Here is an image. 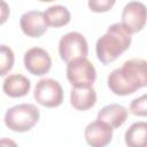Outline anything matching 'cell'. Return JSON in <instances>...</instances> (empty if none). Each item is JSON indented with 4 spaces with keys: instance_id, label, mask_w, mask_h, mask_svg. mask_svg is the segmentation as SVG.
Wrapping results in <instances>:
<instances>
[{
    "instance_id": "cell-1",
    "label": "cell",
    "mask_w": 147,
    "mask_h": 147,
    "mask_svg": "<svg viewBox=\"0 0 147 147\" xmlns=\"http://www.w3.org/2000/svg\"><path fill=\"white\" fill-rule=\"evenodd\" d=\"M147 70L146 61L142 59H131L122 67L114 69L108 76V87L116 95H129L146 86Z\"/></svg>"
},
{
    "instance_id": "cell-2",
    "label": "cell",
    "mask_w": 147,
    "mask_h": 147,
    "mask_svg": "<svg viewBox=\"0 0 147 147\" xmlns=\"http://www.w3.org/2000/svg\"><path fill=\"white\" fill-rule=\"evenodd\" d=\"M131 44V33L122 23L111 24L107 32L101 36L95 45V52L99 61L108 64L115 61Z\"/></svg>"
},
{
    "instance_id": "cell-3",
    "label": "cell",
    "mask_w": 147,
    "mask_h": 147,
    "mask_svg": "<svg viewBox=\"0 0 147 147\" xmlns=\"http://www.w3.org/2000/svg\"><path fill=\"white\" fill-rule=\"evenodd\" d=\"M40 111L31 103H20L10 107L3 117L6 126L14 132H26L39 121Z\"/></svg>"
},
{
    "instance_id": "cell-4",
    "label": "cell",
    "mask_w": 147,
    "mask_h": 147,
    "mask_svg": "<svg viewBox=\"0 0 147 147\" xmlns=\"http://www.w3.org/2000/svg\"><path fill=\"white\" fill-rule=\"evenodd\" d=\"M67 78L75 87H91L96 78V71L90 60L78 57L68 62Z\"/></svg>"
},
{
    "instance_id": "cell-5",
    "label": "cell",
    "mask_w": 147,
    "mask_h": 147,
    "mask_svg": "<svg viewBox=\"0 0 147 147\" xmlns=\"http://www.w3.org/2000/svg\"><path fill=\"white\" fill-rule=\"evenodd\" d=\"M87 53V41L85 37L77 31L68 32L59 41V54L67 63L78 57H86Z\"/></svg>"
},
{
    "instance_id": "cell-6",
    "label": "cell",
    "mask_w": 147,
    "mask_h": 147,
    "mask_svg": "<svg viewBox=\"0 0 147 147\" xmlns=\"http://www.w3.org/2000/svg\"><path fill=\"white\" fill-rule=\"evenodd\" d=\"M33 98L41 106L54 108L62 103L63 90L57 80L53 78H42L34 86Z\"/></svg>"
},
{
    "instance_id": "cell-7",
    "label": "cell",
    "mask_w": 147,
    "mask_h": 147,
    "mask_svg": "<svg viewBox=\"0 0 147 147\" xmlns=\"http://www.w3.org/2000/svg\"><path fill=\"white\" fill-rule=\"evenodd\" d=\"M146 23V7L140 1H131L122 11V24L132 34L142 30Z\"/></svg>"
},
{
    "instance_id": "cell-8",
    "label": "cell",
    "mask_w": 147,
    "mask_h": 147,
    "mask_svg": "<svg viewBox=\"0 0 147 147\" xmlns=\"http://www.w3.org/2000/svg\"><path fill=\"white\" fill-rule=\"evenodd\" d=\"M24 65L30 74L34 76H42L49 71L52 67V59L44 48L32 47L24 54Z\"/></svg>"
},
{
    "instance_id": "cell-9",
    "label": "cell",
    "mask_w": 147,
    "mask_h": 147,
    "mask_svg": "<svg viewBox=\"0 0 147 147\" xmlns=\"http://www.w3.org/2000/svg\"><path fill=\"white\" fill-rule=\"evenodd\" d=\"M20 26L25 36L31 38H39L46 32L48 24L42 11L29 10L21 16Z\"/></svg>"
},
{
    "instance_id": "cell-10",
    "label": "cell",
    "mask_w": 147,
    "mask_h": 147,
    "mask_svg": "<svg viewBox=\"0 0 147 147\" xmlns=\"http://www.w3.org/2000/svg\"><path fill=\"white\" fill-rule=\"evenodd\" d=\"M84 137L86 142L92 147H103L107 146L113 138V129L99 119L87 124L84 131Z\"/></svg>"
},
{
    "instance_id": "cell-11",
    "label": "cell",
    "mask_w": 147,
    "mask_h": 147,
    "mask_svg": "<svg viewBox=\"0 0 147 147\" xmlns=\"http://www.w3.org/2000/svg\"><path fill=\"white\" fill-rule=\"evenodd\" d=\"M127 118V110L118 103H110L102 107L96 116V119L105 122L111 129H117L125 123Z\"/></svg>"
},
{
    "instance_id": "cell-12",
    "label": "cell",
    "mask_w": 147,
    "mask_h": 147,
    "mask_svg": "<svg viewBox=\"0 0 147 147\" xmlns=\"http://www.w3.org/2000/svg\"><path fill=\"white\" fill-rule=\"evenodd\" d=\"M31 88L30 80L21 75V74H13L5 78L2 84L3 92L10 98H21L28 94Z\"/></svg>"
},
{
    "instance_id": "cell-13",
    "label": "cell",
    "mask_w": 147,
    "mask_h": 147,
    "mask_svg": "<svg viewBox=\"0 0 147 147\" xmlns=\"http://www.w3.org/2000/svg\"><path fill=\"white\" fill-rule=\"evenodd\" d=\"M96 102L95 90L91 87H72L70 91V103L77 110H87Z\"/></svg>"
},
{
    "instance_id": "cell-14",
    "label": "cell",
    "mask_w": 147,
    "mask_h": 147,
    "mask_svg": "<svg viewBox=\"0 0 147 147\" xmlns=\"http://www.w3.org/2000/svg\"><path fill=\"white\" fill-rule=\"evenodd\" d=\"M44 14H45L47 24L54 28H61V26L67 25L71 18V15L68 8L62 5L51 6L49 8L46 9Z\"/></svg>"
},
{
    "instance_id": "cell-15",
    "label": "cell",
    "mask_w": 147,
    "mask_h": 147,
    "mask_svg": "<svg viewBox=\"0 0 147 147\" xmlns=\"http://www.w3.org/2000/svg\"><path fill=\"white\" fill-rule=\"evenodd\" d=\"M147 123L137 122L133 123L125 132V144L130 147H142L146 140Z\"/></svg>"
},
{
    "instance_id": "cell-16",
    "label": "cell",
    "mask_w": 147,
    "mask_h": 147,
    "mask_svg": "<svg viewBox=\"0 0 147 147\" xmlns=\"http://www.w3.org/2000/svg\"><path fill=\"white\" fill-rule=\"evenodd\" d=\"M14 52L7 45H0V76L7 75L14 65Z\"/></svg>"
},
{
    "instance_id": "cell-17",
    "label": "cell",
    "mask_w": 147,
    "mask_h": 147,
    "mask_svg": "<svg viewBox=\"0 0 147 147\" xmlns=\"http://www.w3.org/2000/svg\"><path fill=\"white\" fill-rule=\"evenodd\" d=\"M116 0H88V8L94 13H105L113 8Z\"/></svg>"
},
{
    "instance_id": "cell-18",
    "label": "cell",
    "mask_w": 147,
    "mask_h": 147,
    "mask_svg": "<svg viewBox=\"0 0 147 147\" xmlns=\"http://www.w3.org/2000/svg\"><path fill=\"white\" fill-rule=\"evenodd\" d=\"M146 102H147L146 94H142L141 96L132 100L130 105V111L136 116H146Z\"/></svg>"
},
{
    "instance_id": "cell-19",
    "label": "cell",
    "mask_w": 147,
    "mask_h": 147,
    "mask_svg": "<svg viewBox=\"0 0 147 147\" xmlns=\"http://www.w3.org/2000/svg\"><path fill=\"white\" fill-rule=\"evenodd\" d=\"M9 14H10V9L8 3L5 0H0V25L8 20Z\"/></svg>"
},
{
    "instance_id": "cell-20",
    "label": "cell",
    "mask_w": 147,
    "mask_h": 147,
    "mask_svg": "<svg viewBox=\"0 0 147 147\" xmlns=\"http://www.w3.org/2000/svg\"><path fill=\"white\" fill-rule=\"evenodd\" d=\"M2 145H16L14 141H10V140H7V139H2V140H0V146H2Z\"/></svg>"
},
{
    "instance_id": "cell-21",
    "label": "cell",
    "mask_w": 147,
    "mask_h": 147,
    "mask_svg": "<svg viewBox=\"0 0 147 147\" xmlns=\"http://www.w3.org/2000/svg\"><path fill=\"white\" fill-rule=\"evenodd\" d=\"M41 2H51V1H54V0H39Z\"/></svg>"
}]
</instances>
